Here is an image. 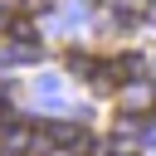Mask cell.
Wrapping results in <instances>:
<instances>
[{"label":"cell","instance_id":"1","mask_svg":"<svg viewBox=\"0 0 156 156\" xmlns=\"http://www.w3.org/2000/svg\"><path fill=\"white\" fill-rule=\"evenodd\" d=\"M68 68H73V73H93L98 63H93L88 54H78V49H73V54H68Z\"/></svg>","mask_w":156,"mask_h":156}]
</instances>
